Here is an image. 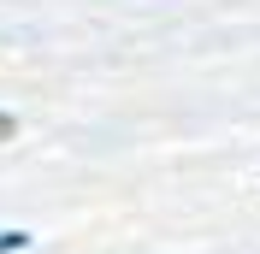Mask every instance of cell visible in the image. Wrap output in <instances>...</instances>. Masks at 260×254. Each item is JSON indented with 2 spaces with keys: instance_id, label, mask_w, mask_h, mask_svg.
<instances>
[{
  "instance_id": "obj_1",
  "label": "cell",
  "mask_w": 260,
  "mask_h": 254,
  "mask_svg": "<svg viewBox=\"0 0 260 254\" xmlns=\"http://www.w3.org/2000/svg\"><path fill=\"white\" fill-rule=\"evenodd\" d=\"M18 248H30V231H0V254H18Z\"/></svg>"
},
{
  "instance_id": "obj_2",
  "label": "cell",
  "mask_w": 260,
  "mask_h": 254,
  "mask_svg": "<svg viewBox=\"0 0 260 254\" xmlns=\"http://www.w3.org/2000/svg\"><path fill=\"white\" fill-rule=\"evenodd\" d=\"M12 136H18V118H12V112H0V142H12Z\"/></svg>"
}]
</instances>
